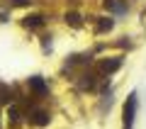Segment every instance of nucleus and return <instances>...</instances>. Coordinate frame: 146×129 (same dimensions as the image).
Listing matches in <instances>:
<instances>
[{
	"label": "nucleus",
	"mask_w": 146,
	"mask_h": 129,
	"mask_svg": "<svg viewBox=\"0 0 146 129\" xmlns=\"http://www.w3.org/2000/svg\"><path fill=\"white\" fill-rule=\"evenodd\" d=\"M134 110H136V95H129L127 107H124V127H127V129H131V122H134Z\"/></svg>",
	"instance_id": "nucleus-1"
},
{
	"label": "nucleus",
	"mask_w": 146,
	"mask_h": 129,
	"mask_svg": "<svg viewBox=\"0 0 146 129\" xmlns=\"http://www.w3.org/2000/svg\"><path fill=\"white\" fill-rule=\"evenodd\" d=\"M32 122H34L36 127H44V124H49V114L39 110V112H34V114H32Z\"/></svg>",
	"instance_id": "nucleus-2"
},
{
	"label": "nucleus",
	"mask_w": 146,
	"mask_h": 129,
	"mask_svg": "<svg viewBox=\"0 0 146 129\" xmlns=\"http://www.w3.org/2000/svg\"><path fill=\"white\" fill-rule=\"evenodd\" d=\"M29 85L36 90V93H46V85H44L42 78H29Z\"/></svg>",
	"instance_id": "nucleus-3"
},
{
	"label": "nucleus",
	"mask_w": 146,
	"mask_h": 129,
	"mask_svg": "<svg viewBox=\"0 0 146 129\" xmlns=\"http://www.w3.org/2000/svg\"><path fill=\"white\" fill-rule=\"evenodd\" d=\"M119 63H122L119 59H115V61H105V63H102V71H105V73H112V71L119 68Z\"/></svg>",
	"instance_id": "nucleus-4"
},
{
	"label": "nucleus",
	"mask_w": 146,
	"mask_h": 129,
	"mask_svg": "<svg viewBox=\"0 0 146 129\" xmlns=\"http://www.w3.org/2000/svg\"><path fill=\"white\" fill-rule=\"evenodd\" d=\"M66 22H68V25H73V27H80V15L68 12V15H66Z\"/></svg>",
	"instance_id": "nucleus-5"
},
{
	"label": "nucleus",
	"mask_w": 146,
	"mask_h": 129,
	"mask_svg": "<svg viewBox=\"0 0 146 129\" xmlns=\"http://www.w3.org/2000/svg\"><path fill=\"white\" fill-rule=\"evenodd\" d=\"M42 25V17L34 15V17H27V27H39Z\"/></svg>",
	"instance_id": "nucleus-6"
},
{
	"label": "nucleus",
	"mask_w": 146,
	"mask_h": 129,
	"mask_svg": "<svg viewBox=\"0 0 146 129\" xmlns=\"http://www.w3.org/2000/svg\"><path fill=\"white\" fill-rule=\"evenodd\" d=\"M98 29H100V32H105V29H112V20H102V22L98 25Z\"/></svg>",
	"instance_id": "nucleus-7"
},
{
	"label": "nucleus",
	"mask_w": 146,
	"mask_h": 129,
	"mask_svg": "<svg viewBox=\"0 0 146 129\" xmlns=\"http://www.w3.org/2000/svg\"><path fill=\"white\" fill-rule=\"evenodd\" d=\"M12 5H17V7H25V5H29V0H12Z\"/></svg>",
	"instance_id": "nucleus-8"
}]
</instances>
